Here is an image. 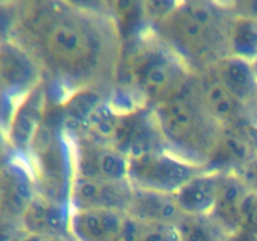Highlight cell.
Returning a JSON list of instances; mask_svg holds the SVG:
<instances>
[{"label":"cell","instance_id":"cell-14","mask_svg":"<svg viewBox=\"0 0 257 241\" xmlns=\"http://www.w3.org/2000/svg\"><path fill=\"white\" fill-rule=\"evenodd\" d=\"M70 205L37 193L20 221L28 233L74 240L70 233Z\"/></svg>","mask_w":257,"mask_h":241},{"label":"cell","instance_id":"cell-39","mask_svg":"<svg viewBox=\"0 0 257 241\" xmlns=\"http://www.w3.org/2000/svg\"><path fill=\"white\" fill-rule=\"evenodd\" d=\"M24 0H0V5H18Z\"/></svg>","mask_w":257,"mask_h":241},{"label":"cell","instance_id":"cell-27","mask_svg":"<svg viewBox=\"0 0 257 241\" xmlns=\"http://www.w3.org/2000/svg\"><path fill=\"white\" fill-rule=\"evenodd\" d=\"M19 17V4L0 5V43L12 40Z\"/></svg>","mask_w":257,"mask_h":241},{"label":"cell","instance_id":"cell-40","mask_svg":"<svg viewBox=\"0 0 257 241\" xmlns=\"http://www.w3.org/2000/svg\"><path fill=\"white\" fill-rule=\"evenodd\" d=\"M246 241H257V236L248 233V235H247V240H246Z\"/></svg>","mask_w":257,"mask_h":241},{"label":"cell","instance_id":"cell-1","mask_svg":"<svg viewBox=\"0 0 257 241\" xmlns=\"http://www.w3.org/2000/svg\"><path fill=\"white\" fill-rule=\"evenodd\" d=\"M12 40L40 63L54 104L80 88H95L108 97L114 88L122 40L109 17L62 0H24Z\"/></svg>","mask_w":257,"mask_h":241},{"label":"cell","instance_id":"cell-15","mask_svg":"<svg viewBox=\"0 0 257 241\" xmlns=\"http://www.w3.org/2000/svg\"><path fill=\"white\" fill-rule=\"evenodd\" d=\"M108 97L95 88L73 90L58 104L62 127L69 138L85 135L93 113Z\"/></svg>","mask_w":257,"mask_h":241},{"label":"cell","instance_id":"cell-6","mask_svg":"<svg viewBox=\"0 0 257 241\" xmlns=\"http://www.w3.org/2000/svg\"><path fill=\"white\" fill-rule=\"evenodd\" d=\"M128 181L136 187L175 193L183 183L203 171L168 150H158L128 158Z\"/></svg>","mask_w":257,"mask_h":241},{"label":"cell","instance_id":"cell-42","mask_svg":"<svg viewBox=\"0 0 257 241\" xmlns=\"http://www.w3.org/2000/svg\"><path fill=\"white\" fill-rule=\"evenodd\" d=\"M183 2H213V0H183Z\"/></svg>","mask_w":257,"mask_h":241},{"label":"cell","instance_id":"cell-21","mask_svg":"<svg viewBox=\"0 0 257 241\" xmlns=\"http://www.w3.org/2000/svg\"><path fill=\"white\" fill-rule=\"evenodd\" d=\"M248 190L235 172H222L217 200L211 216L230 233L240 231L241 207Z\"/></svg>","mask_w":257,"mask_h":241},{"label":"cell","instance_id":"cell-23","mask_svg":"<svg viewBox=\"0 0 257 241\" xmlns=\"http://www.w3.org/2000/svg\"><path fill=\"white\" fill-rule=\"evenodd\" d=\"M180 241H226L228 232L215 218L207 215L182 213L175 223Z\"/></svg>","mask_w":257,"mask_h":241},{"label":"cell","instance_id":"cell-10","mask_svg":"<svg viewBox=\"0 0 257 241\" xmlns=\"http://www.w3.org/2000/svg\"><path fill=\"white\" fill-rule=\"evenodd\" d=\"M49 104L45 80L15 103L7 128L13 152L28 158L33 142L47 117Z\"/></svg>","mask_w":257,"mask_h":241},{"label":"cell","instance_id":"cell-7","mask_svg":"<svg viewBox=\"0 0 257 241\" xmlns=\"http://www.w3.org/2000/svg\"><path fill=\"white\" fill-rule=\"evenodd\" d=\"M44 80L37 58L15 40L0 43V93L15 105Z\"/></svg>","mask_w":257,"mask_h":241},{"label":"cell","instance_id":"cell-37","mask_svg":"<svg viewBox=\"0 0 257 241\" xmlns=\"http://www.w3.org/2000/svg\"><path fill=\"white\" fill-rule=\"evenodd\" d=\"M247 232H243V231H238V232L232 233L227 237L226 241H246L247 240Z\"/></svg>","mask_w":257,"mask_h":241},{"label":"cell","instance_id":"cell-31","mask_svg":"<svg viewBox=\"0 0 257 241\" xmlns=\"http://www.w3.org/2000/svg\"><path fill=\"white\" fill-rule=\"evenodd\" d=\"M27 235L22 221L0 217V241H23Z\"/></svg>","mask_w":257,"mask_h":241},{"label":"cell","instance_id":"cell-20","mask_svg":"<svg viewBox=\"0 0 257 241\" xmlns=\"http://www.w3.org/2000/svg\"><path fill=\"white\" fill-rule=\"evenodd\" d=\"M218 80L242 104L250 108L257 98V77L252 63L242 58L227 55L208 68Z\"/></svg>","mask_w":257,"mask_h":241},{"label":"cell","instance_id":"cell-28","mask_svg":"<svg viewBox=\"0 0 257 241\" xmlns=\"http://www.w3.org/2000/svg\"><path fill=\"white\" fill-rule=\"evenodd\" d=\"M182 3L183 0H146V10L151 25L170 15Z\"/></svg>","mask_w":257,"mask_h":241},{"label":"cell","instance_id":"cell-41","mask_svg":"<svg viewBox=\"0 0 257 241\" xmlns=\"http://www.w3.org/2000/svg\"><path fill=\"white\" fill-rule=\"evenodd\" d=\"M252 65H253V70H255L256 77H257V59H256V60H253V62H252Z\"/></svg>","mask_w":257,"mask_h":241},{"label":"cell","instance_id":"cell-34","mask_svg":"<svg viewBox=\"0 0 257 241\" xmlns=\"http://www.w3.org/2000/svg\"><path fill=\"white\" fill-rule=\"evenodd\" d=\"M12 146H10L9 140H8L7 128L0 125V166L13 155Z\"/></svg>","mask_w":257,"mask_h":241},{"label":"cell","instance_id":"cell-30","mask_svg":"<svg viewBox=\"0 0 257 241\" xmlns=\"http://www.w3.org/2000/svg\"><path fill=\"white\" fill-rule=\"evenodd\" d=\"M142 238V222L125 215L119 230L112 241H141Z\"/></svg>","mask_w":257,"mask_h":241},{"label":"cell","instance_id":"cell-38","mask_svg":"<svg viewBox=\"0 0 257 241\" xmlns=\"http://www.w3.org/2000/svg\"><path fill=\"white\" fill-rule=\"evenodd\" d=\"M250 120L257 122V98H256L255 103L252 104V107L250 108Z\"/></svg>","mask_w":257,"mask_h":241},{"label":"cell","instance_id":"cell-18","mask_svg":"<svg viewBox=\"0 0 257 241\" xmlns=\"http://www.w3.org/2000/svg\"><path fill=\"white\" fill-rule=\"evenodd\" d=\"M125 213L107 208L72 210L70 233L74 241H112Z\"/></svg>","mask_w":257,"mask_h":241},{"label":"cell","instance_id":"cell-13","mask_svg":"<svg viewBox=\"0 0 257 241\" xmlns=\"http://www.w3.org/2000/svg\"><path fill=\"white\" fill-rule=\"evenodd\" d=\"M198 92L208 114L221 126L228 127L250 119L247 107L240 102L210 69L197 74Z\"/></svg>","mask_w":257,"mask_h":241},{"label":"cell","instance_id":"cell-22","mask_svg":"<svg viewBox=\"0 0 257 241\" xmlns=\"http://www.w3.org/2000/svg\"><path fill=\"white\" fill-rule=\"evenodd\" d=\"M122 43L132 40L151 29L146 0H104Z\"/></svg>","mask_w":257,"mask_h":241},{"label":"cell","instance_id":"cell-35","mask_svg":"<svg viewBox=\"0 0 257 241\" xmlns=\"http://www.w3.org/2000/svg\"><path fill=\"white\" fill-rule=\"evenodd\" d=\"M245 131L248 137V141L251 143V147L253 150V153H255V156L257 157V122L248 119L245 123Z\"/></svg>","mask_w":257,"mask_h":241},{"label":"cell","instance_id":"cell-32","mask_svg":"<svg viewBox=\"0 0 257 241\" xmlns=\"http://www.w3.org/2000/svg\"><path fill=\"white\" fill-rule=\"evenodd\" d=\"M62 2H64L65 4L74 8V9L82 10V12L109 17L107 8H105L104 0H62Z\"/></svg>","mask_w":257,"mask_h":241},{"label":"cell","instance_id":"cell-33","mask_svg":"<svg viewBox=\"0 0 257 241\" xmlns=\"http://www.w3.org/2000/svg\"><path fill=\"white\" fill-rule=\"evenodd\" d=\"M245 182L250 190L257 191V157L251 158L247 163L242 166L237 172H235Z\"/></svg>","mask_w":257,"mask_h":241},{"label":"cell","instance_id":"cell-25","mask_svg":"<svg viewBox=\"0 0 257 241\" xmlns=\"http://www.w3.org/2000/svg\"><path fill=\"white\" fill-rule=\"evenodd\" d=\"M240 231L257 236V191L248 190L241 207Z\"/></svg>","mask_w":257,"mask_h":241},{"label":"cell","instance_id":"cell-5","mask_svg":"<svg viewBox=\"0 0 257 241\" xmlns=\"http://www.w3.org/2000/svg\"><path fill=\"white\" fill-rule=\"evenodd\" d=\"M28 160L38 193L70 205V188L75 175L73 145L62 127L58 104L53 102H50L44 123L33 142Z\"/></svg>","mask_w":257,"mask_h":241},{"label":"cell","instance_id":"cell-19","mask_svg":"<svg viewBox=\"0 0 257 241\" xmlns=\"http://www.w3.org/2000/svg\"><path fill=\"white\" fill-rule=\"evenodd\" d=\"M245 123L222 128L217 147L205 170L218 171V172H237L245 163L255 157V153L246 135Z\"/></svg>","mask_w":257,"mask_h":241},{"label":"cell","instance_id":"cell-9","mask_svg":"<svg viewBox=\"0 0 257 241\" xmlns=\"http://www.w3.org/2000/svg\"><path fill=\"white\" fill-rule=\"evenodd\" d=\"M74 157V176L108 181L128 180L130 160L113 146L88 136L70 138Z\"/></svg>","mask_w":257,"mask_h":241},{"label":"cell","instance_id":"cell-3","mask_svg":"<svg viewBox=\"0 0 257 241\" xmlns=\"http://www.w3.org/2000/svg\"><path fill=\"white\" fill-rule=\"evenodd\" d=\"M232 14L213 2H183L151 25L155 34L200 74L230 55L228 30Z\"/></svg>","mask_w":257,"mask_h":241},{"label":"cell","instance_id":"cell-17","mask_svg":"<svg viewBox=\"0 0 257 241\" xmlns=\"http://www.w3.org/2000/svg\"><path fill=\"white\" fill-rule=\"evenodd\" d=\"M222 172L203 170L175 192L181 212L187 215L211 213L217 200Z\"/></svg>","mask_w":257,"mask_h":241},{"label":"cell","instance_id":"cell-12","mask_svg":"<svg viewBox=\"0 0 257 241\" xmlns=\"http://www.w3.org/2000/svg\"><path fill=\"white\" fill-rule=\"evenodd\" d=\"M132 190L133 186L128 180L108 181L74 176L69 203L72 210L107 208L125 213Z\"/></svg>","mask_w":257,"mask_h":241},{"label":"cell","instance_id":"cell-8","mask_svg":"<svg viewBox=\"0 0 257 241\" xmlns=\"http://www.w3.org/2000/svg\"><path fill=\"white\" fill-rule=\"evenodd\" d=\"M110 145L128 158L167 150L153 108L150 107L122 110Z\"/></svg>","mask_w":257,"mask_h":241},{"label":"cell","instance_id":"cell-36","mask_svg":"<svg viewBox=\"0 0 257 241\" xmlns=\"http://www.w3.org/2000/svg\"><path fill=\"white\" fill-rule=\"evenodd\" d=\"M23 241H74L69 238L55 237V236H45V235H34V233H28Z\"/></svg>","mask_w":257,"mask_h":241},{"label":"cell","instance_id":"cell-16","mask_svg":"<svg viewBox=\"0 0 257 241\" xmlns=\"http://www.w3.org/2000/svg\"><path fill=\"white\" fill-rule=\"evenodd\" d=\"M125 215L141 222H160L175 225L182 212L177 205L175 193L147 190V188L133 186Z\"/></svg>","mask_w":257,"mask_h":241},{"label":"cell","instance_id":"cell-26","mask_svg":"<svg viewBox=\"0 0 257 241\" xmlns=\"http://www.w3.org/2000/svg\"><path fill=\"white\" fill-rule=\"evenodd\" d=\"M141 241H180L175 225L160 222H142Z\"/></svg>","mask_w":257,"mask_h":241},{"label":"cell","instance_id":"cell-2","mask_svg":"<svg viewBox=\"0 0 257 241\" xmlns=\"http://www.w3.org/2000/svg\"><path fill=\"white\" fill-rule=\"evenodd\" d=\"M196 74L151 28L122 43L110 94L127 105L155 108L180 94Z\"/></svg>","mask_w":257,"mask_h":241},{"label":"cell","instance_id":"cell-11","mask_svg":"<svg viewBox=\"0 0 257 241\" xmlns=\"http://www.w3.org/2000/svg\"><path fill=\"white\" fill-rule=\"evenodd\" d=\"M37 193L29 160L13 153L0 166V217L20 221Z\"/></svg>","mask_w":257,"mask_h":241},{"label":"cell","instance_id":"cell-29","mask_svg":"<svg viewBox=\"0 0 257 241\" xmlns=\"http://www.w3.org/2000/svg\"><path fill=\"white\" fill-rule=\"evenodd\" d=\"M232 15L251 18L257 22V0H215Z\"/></svg>","mask_w":257,"mask_h":241},{"label":"cell","instance_id":"cell-24","mask_svg":"<svg viewBox=\"0 0 257 241\" xmlns=\"http://www.w3.org/2000/svg\"><path fill=\"white\" fill-rule=\"evenodd\" d=\"M230 55L252 63L257 59V22L251 18L232 15L228 30Z\"/></svg>","mask_w":257,"mask_h":241},{"label":"cell","instance_id":"cell-4","mask_svg":"<svg viewBox=\"0 0 257 241\" xmlns=\"http://www.w3.org/2000/svg\"><path fill=\"white\" fill-rule=\"evenodd\" d=\"M166 147L205 168L210 162L222 127L208 114L198 92V77L176 97L153 108Z\"/></svg>","mask_w":257,"mask_h":241}]
</instances>
